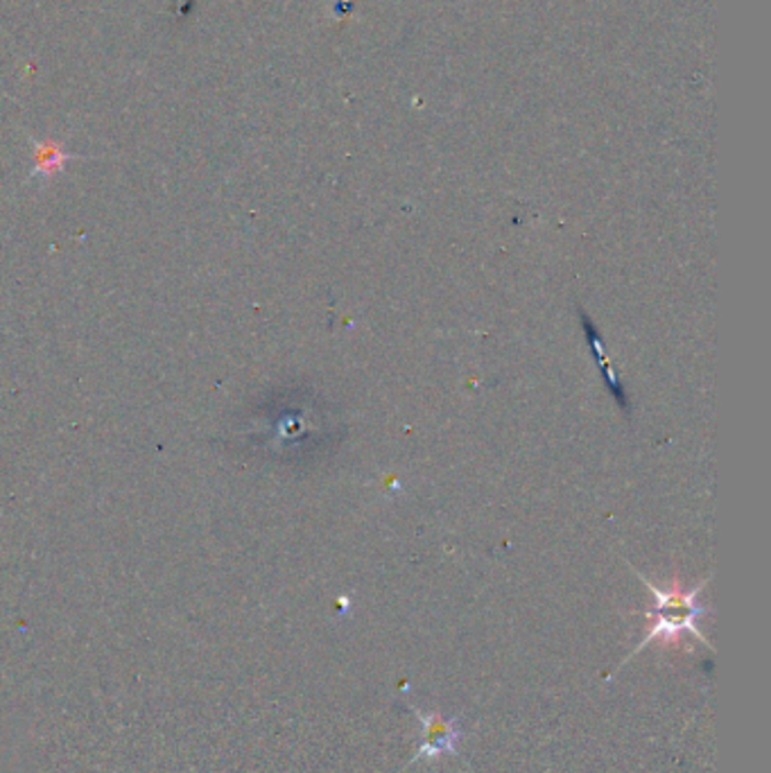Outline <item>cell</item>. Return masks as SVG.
<instances>
[{
  "instance_id": "6da1fadb",
  "label": "cell",
  "mask_w": 771,
  "mask_h": 773,
  "mask_svg": "<svg viewBox=\"0 0 771 773\" xmlns=\"http://www.w3.org/2000/svg\"><path fill=\"white\" fill-rule=\"evenodd\" d=\"M638 575V573H636ZM638 579L652 590V595L657 597V606L652 614H647L649 618H654L652 629H649L642 638V642L631 651V654L623 661V665L627 661H631L638 651L645 649V644L661 640V642H674L679 640L683 633H693L695 638H700L706 647H711V642L704 638V633L697 627V620L702 616L708 614V608L697 604V595L704 590V586L708 584V579H704L702 584H697L693 590H681L679 584H674L672 588H659L652 582H647L642 575H638Z\"/></svg>"
},
{
  "instance_id": "7a4b0ae2",
  "label": "cell",
  "mask_w": 771,
  "mask_h": 773,
  "mask_svg": "<svg viewBox=\"0 0 771 773\" xmlns=\"http://www.w3.org/2000/svg\"><path fill=\"white\" fill-rule=\"evenodd\" d=\"M421 726H423V738L417 755L410 760V764L421 762V760H437L439 755H458L460 753V740H462V726L458 717L445 719L441 713H421L415 710Z\"/></svg>"
}]
</instances>
